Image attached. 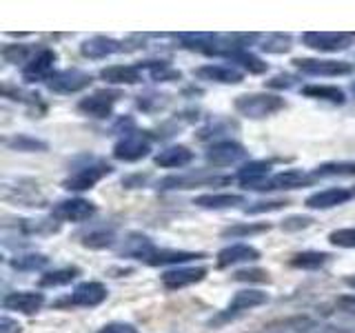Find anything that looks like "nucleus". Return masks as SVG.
<instances>
[{
	"label": "nucleus",
	"mask_w": 355,
	"mask_h": 333,
	"mask_svg": "<svg viewBox=\"0 0 355 333\" xmlns=\"http://www.w3.org/2000/svg\"><path fill=\"white\" fill-rule=\"evenodd\" d=\"M100 78L109 85H138L142 83V69L138 65H109L100 69Z\"/></svg>",
	"instance_id": "obj_23"
},
{
	"label": "nucleus",
	"mask_w": 355,
	"mask_h": 333,
	"mask_svg": "<svg viewBox=\"0 0 355 333\" xmlns=\"http://www.w3.org/2000/svg\"><path fill=\"white\" fill-rule=\"evenodd\" d=\"M302 94L306 98H313V100H324V103L331 105H344V92L340 87H333V85H306L302 87Z\"/></svg>",
	"instance_id": "obj_34"
},
{
	"label": "nucleus",
	"mask_w": 355,
	"mask_h": 333,
	"mask_svg": "<svg viewBox=\"0 0 355 333\" xmlns=\"http://www.w3.org/2000/svg\"><path fill=\"white\" fill-rule=\"evenodd\" d=\"M33 49L31 47H27V44H5L3 47V58L7 60V62H29L31 58H33Z\"/></svg>",
	"instance_id": "obj_41"
},
{
	"label": "nucleus",
	"mask_w": 355,
	"mask_h": 333,
	"mask_svg": "<svg viewBox=\"0 0 355 333\" xmlns=\"http://www.w3.org/2000/svg\"><path fill=\"white\" fill-rule=\"evenodd\" d=\"M205 278H207L205 266H175V269H169L160 275V282L164 289H169V291H178V289L202 282Z\"/></svg>",
	"instance_id": "obj_16"
},
{
	"label": "nucleus",
	"mask_w": 355,
	"mask_h": 333,
	"mask_svg": "<svg viewBox=\"0 0 355 333\" xmlns=\"http://www.w3.org/2000/svg\"><path fill=\"white\" fill-rule=\"evenodd\" d=\"M0 333H22V327L18 325V320L3 316L0 318Z\"/></svg>",
	"instance_id": "obj_51"
},
{
	"label": "nucleus",
	"mask_w": 355,
	"mask_h": 333,
	"mask_svg": "<svg viewBox=\"0 0 355 333\" xmlns=\"http://www.w3.org/2000/svg\"><path fill=\"white\" fill-rule=\"evenodd\" d=\"M114 173V166L109 162H103V160H94L89 164H83L78 166V169L69 176L64 178L62 187L67 191H87V189H94L103 178Z\"/></svg>",
	"instance_id": "obj_3"
},
{
	"label": "nucleus",
	"mask_w": 355,
	"mask_h": 333,
	"mask_svg": "<svg viewBox=\"0 0 355 333\" xmlns=\"http://www.w3.org/2000/svg\"><path fill=\"white\" fill-rule=\"evenodd\" d=\"M125 42H120L116 38H109V36H94V38H87L80 44V53L89 60H103L107 56H114L125 51Z\"/></svg>",
	"instance_id": "obj_21"
},
{
	"label": "nucleus",
	"mask_w": 355,
	"mask_h": 333,
	"mask_svg": "<svg viewBox=\"0 0 355 333\" xmlns=\"http://www.w3.org/2000/svg\"><path fill=\"white\" fill-rule=\"evenodd\" d=\"M49 264V258L44 253H20V255H14V258L9 260V266L16 271H40L44 266Z\"/></svg>",
	"instance_id": "obj_36"
},
{
	"label": "nucleus",
	"mask_w": 355,
	"mask_h": 333,
	"mask_svg": "<svg viewBox=\"0 0 355 333\" xmlns=\"http://www.w3.org/2000/svg\"><path fill=\"white\" fill-rule=\"evenodd\" d=\"M329 242L333 247H342V249H355V227L347 229H336L329 233Z\"/></svg>",
	"instance_id": "obj_42"
},
{
	"label": "nucleus",
	"mask_w": 355,
	"mask_h": 333,
	"mask_svg": "<svg viewBox=\"0 0 355 333\" xmlns=\"http://www.w3.org/2000/svg\"><path fill=\"white\" fill-rule=\"evenodd\" d=\"M133 131H136V120L129 116H122L114 125V133H125V136H129Z\"/></svg>",
	"instance_id": "obj_50"
},
{
	"label": "nucleus",
	"mask_w": 355,
	"mask_h": 333,
	"mask_svg": "<svg viewBox=\"0 0 355 333\" xmlns=\"http://www.w3.org/2000/svg\"><path fill=\"white\" fill-rule=\"evenodd\" d=\"M269 229H271L269 222H238V225H231L227 229H222L220 236L238 240V238L258 236V233H264V231H269Z\"/></svg>",
	"instance_id": "obj_35"
},
{
	"label": "nucleus",
	"mask_w": 355,
	"mask_h": 333,
	"mask_svg": "<svg viewBox=\"0 0 355 333\" xmlns=\"http://www.w3.org/2000/svg\"><path fill=\"white\" fill-rule=\"evenodd\" d=\"M3 307L7 311H18V314L33 316L44 307V293H40V291H11L3 298Z\"/></svg>",
	"instance_id": "obj_18"
},
{
	"label": "nucleus",
	"mask_w": 355,
	"mask_h": 333,
	"mask_svg": "<svg viewBox=\"0 0 355 333\" xmlns=\"http://www.w3.org/2000/svg\"><path fill=\"white\" fill-rule=\"evenodd\" d=\"M331 258H333V255L327 253V251H300V253L291 255V260H288V264H291L293 269L318 271V269H322L324 264H329Z\"/></svg>",
	"instance_id": "obj_29"
},
{
	"label": "nucleus",
	"mask_w": 355,
	"mask_h": 333,
	"mask_svg": "<svg viewBox=\"0 0 355 333\" xmlns=\"http://www.w3.org/2000/svg\"><path fill=\"white\" fill-rule=\"evenodd\" d=\"M80 244L87 249H109L116 244V229L114 227H92L80 233Z\"/></svg>",
	"instance_id": "obj_28"
},
{
	"label": "nucleus",
	"mask_w": 355,
	"mask_h": 333,
	"mask_svg": "<svg viewBox=\"0 0 355 333\" xmlns=\"http://www.w3.org/2000/svg\"><path fill=\"white\" fill-rule=\"evenodd\" d=\"M207 258V253L202 251H178V249H158L151 258L147 260L149 266H164V264H182L191 260H202Z\"/></svg>",
	"instance_id": "obj_26"
},
{
	"label": "nucleus",
	"mask_w": 355,
	"mask_h": 333,
	"mask_svg": "<svg viewBox=\"0 0 355 333\" xmlns=\"http://www.w3.org/2000/svg\"><path fill=\"white\" fill-rule=\"evenodd\" d=\"M233 129H238V122H233L229 118H214L209 120L207 125L198 131V140L200 142H209V140H218L222 136H227V133H231ZM220 142V140H218Z\"/></svg>",
	"instance_id": "obj_32"
},
{
	"label": "nucleus",
	"mask_w": 355,
	"mask_h": 333,
	"mask_svg": "<svg viewBox=\"0 0 355 333\" xmlns=\"http://www.w3.org/2000/svg\"><path fill=\"white\" fill-rule=\"evenodd\" d=\"M80 275V269L78 266H62V269H53L40 275L38 287L40 289H58V287H67L71 284L76 278Z\"/></svg>",
	"instance_id": "obj_31"
},
{
	"label": "nucleus",
	"mask_w": 355,
	"mask_h": 333,
	"mask_svg": "<svg viewBox=\"0 0 355 333\" xmlns=\"http://www.w3.org/2000/svg\"><path fill=\"white\" fill-rule=\"evenodd\" d=\"M353 198V191L349 189H342V187H331V189H322V191H315L311 194L304 205L309 209H320V211H327V209H333V207H340L344 203H349Z\"/></svg>",
	"instance_id": "obj_22"
},
{
	"label": "nucleus",
	"mask_w": 355,
	"mask_h": 333,
	"mask_svg": "<svg viewBox=\"0 0 355 333\" xmlns=\"http://www.w3.org/2000/svg\"><path fill=\"white\" fill-rule=\"evenodd\" d=\"M313 218L311 216H288V218H284L282 220V229L284 231H302V229H309L311 225H313Z\"/></svg>",
	"instance_id": "obj_46"
},
{
	"label": "nucleus",
	"mask_w": 355,
	"mask_h": 333,
	"mask_svg": "<svg viewBox=\"0 0 355 333\" xmlns=\"http://www.w3.org/2000/svg\"><path fill=\"white\" fill-rule=\"evenodd\" d=\"M295 83H297L295 76H291V74H277V76L271 78V80H266V87H271V89H291Z\"/></svg>",
	"instance_id": "obj_47"
},
{
	"label": "nucleus",
	"mask_w": 355,
	"mask_h": 333,
	"mask_svg": "<svg viewBox=\"0 0 355 333\" xmlns=\"http://www.w3.org/2000/svg\"><path fill=\"white\" fill-rule=\"evenodd\" d=\"M313 178H353L355 176V162L351 160H336V162H322L313 171Z\"/></svg>",
	"instance_id": "obj_33"
},
{
	"label": "nucleus",
	"mask_w": 355,
	"mask_h": 333,
	"mask_svg": "<svg viewBox=\"0 0 355 333\" xmlns=\"http://www.w3.org/2000/svg\"><path fill=\"white\" fill-rule=\"evenodd\" d=\"M336 305H338V309L342 311V314H347V316L355 318V293L338 298V302H336Z\"/></svg>",
	"instance_id": "obj_49"
},
{
	"label": "nucleus",
	"mask_w": 355,
	"mask_h": 333,
	"mask_svg": "<svg viewBox=\"0 0 355 333\" xmlns=\"http://www.w3.org/2000/svg\"><path fill=\"white\" fill-rule=\"evenodd\" d=\"M236 111L244 118H251V120H262V118H269L277 111H282L286 107V100L275 96V94H266V92H255V94H242L236 98L233 103Z\"/></svg>",
	"instance_id": "obj_1"
},
{
	"label": "nucleus",
	"mask_w": 355,
	"mask_h": 333,
	"mask_svg": "<svg viewBox=\"0 0 355 333\" xmlns=\"http://www.w3.org/2000/svg\"><path fill=\"white\" fill-rule=\"evenodd\" d=\"M273 162L271 160H249L247 164H242L238 173H236V180L244 187V189H253L255 185L264 182L269 178Z\"/></svg>",
	"instance_id": "obj_25"
},
{
	"label": "nucleus",
	"mask_w": 355,
	"mask_h": 333,
	"mask_svg": "<svg viewBox=\"0 0 355 333\" xmlns=\"http://www.w3.org/2000/svg\"><path fill=\"white\" fill-rule=\"evenodd\" d=\"M291 47H293V40L288 33H269V36L260 42V49L266 53H286Z\"/></svg>",
	"instance_id": "obj_39"
},
{
	"label": "nucleus",
	"mask_w": 355,
	"mask_h": 333,
	"mask_svg": "<svg viewBox=\"0 0 355 333\" xmlns=\"http://www.w3.org/2000/svg\"><path fill=\"white\" fill-rule=\"evenodd\" d=\"M96 214V205L85 198H67L55 203L51 209V218L60 222H85Z\"/></svg>",
	"instance_id": "obj_14"
},
{
	"label": "nucleus",
	"mask_w": 355,
	"mask_h": 333,
	"mask_svg": "<svg viewBox=\"0 0 355 333\" xmlns=\"http://www.w3.org/2000/svg\"><path fill=\"white\" fill-rule=\"evenodd\" d=\"M198 80H209V83H218V85H240L244 80V74L231 65H202L196 69Z\"/></svg>",
	"instance_id": "obj_20"
},
{
	"label": "nucleus",
	"mask_w": 355,
	"mask_h": 333,
	"mask_svg": "<svg viewBox=\"0 0 355 333\" xmlns=\"http://www.w3.org/2000/svg\"><path fill=\"white\" fill-rule=\"evenodd\" d=\"M158 251V247L153 244V240L149 236H144L140 231H131L127 233V238L122 240L118 253L122 258H131V260H142L147 262L151 255Z\"/></svg>",
	"instance_id": "obj_17"
},
{
	"label": "nucleus",
	"mask_w": 355,
	"mask_h": 333,
	"mask_svg": "<svg viewBox=\"0 0 355 333\" xmlns=\"http://www.w3.org/2000/svg\"><path fill=\"white\" fill-rule=\"evenodd\" d=\"M351 191H353V196H355V187H353V189H351Z\"/></svg>",
	"instance_id": "obj_54"
},
{
	"label": "nucleus",
	"mask_w": 355,
	"mask_h": 333,
	"mask_svg": "<svg viewBox=\"0 0 355 333\" xmlns=\"http://www.w3.org/2000/svg\"><path fill=\"white\" fill-rule=\"evenodd\" d=\"M149 69L151 80L155 83H169V80H180L182 74L173 69V67L166 62V60H147V62H140V69Z\"/></svg>",
	"instance_id": "obj_37"
},
{
	"label": "nucleus",
	"mask_w": 355,
	"mask_h": 333,
	"mask_svg": "<svg viewBox=\"0 0 355 333\" xmlns=\"http://www.w3.org/2000/svg\"><path fill=\"white\" fill-rule=\"evenodd\" d=\"M3 94L9 100H20V103H27V105H38L40 103V96L38 94H27V92H22V89L11 87V85H5L3 87Z\"/></svg>",
	"instance_id": "obj_44"
},
{
	"label": "nucleus",
	"mask_w": 355,
	"mask_h": 333,
	"mask_svg": "<svg viewBox=\"0 0 355 333\" xmlns=\"http://www.w3.org/2000/svg\"><path fill=\"white\" fill-rule=\"evenodd\" d=\"M205 158L209 164H214V166H231V164H238V162L247 160L249 151L244 144H240L236 140H220V142H214L207 149Z\"/></svg>",
	"instance_id": "obj_10"
},
{
	"label": "nucleus",
	"mask_w": 355,
	"mask_h": 333,
	"mask_svg": "<svg viewBox=\"0 0 355 333\" xmlns=\"http://www.w3.org/2000/svg\"><path fill=\"white\" fill-rule=\"evenodd\" d=\"M5 147L11 149V151H20V153H42L49 149V144L40 140V138H33L29 133H14V136H9L3 140Z\"/></svg>",
	"instance_id": "obj_30"
},
{
	"label": "nucleus",
	"mask_w": 355,
	"mask_h": 333,
	"mask_svg": "<svg viewBox=\"0 0 355 333\" xmlns=\"http://www.w3.org/2000/svg\"><path fill=\"white\" fill-rule=\"evenodd\" d=\"M288 205H291V203H288V200H282V198H277V200H260V203H253L249 207H244V214H247V216L271 214V211H280V209H284Z\"/></svg>",
	"instance_id": "obj_40"
},
{
	"label": "nucleus",
	"mask_w": 355,
	"mask_h": 333,
	"mask_svg": "<svg viewBox=\"0 0 355 333\" xmlns=\"http://www.w3.org/2000/svg\"><path fill=\"white\" fill-rule=\"evenodd\" d=\"M269 302V293L260 291V289H242L236 296L231 298V302L227 305L225 311H220L216 318L209 320V325H222V322H229L233 318H238L242 314H247V311L255 309V307H262Z\"/></svg>",
	"instance_id": "obj_2"
},
{
	"label": "nucleus",
	"mask_w": 355,
	"mask_h": 333,
	"mask_svg": "<svg viewBox=\"0 0 355 333\" xmlns=\"http://www.w3.org/2000/svg\"><path fill=\"white\" fill-rule=\"evenodd\" d=\"M355 36L344 31H306L302 33V44L309 49L324 51V53H338L349 49Z\"/></svg>",
	"instance_id": "obj_5"
},
{
	"label": "nucleus",
	"mask_w": 355,
	"mask_h": 333,
	"mask_svg": "<svg viewBox=\"0 0 355 333\" xmlns=\"http://www.w3.org/2000/svg\"><path fill=\"white\" fill-rule=\"evenodd\" d=\"M260 260V251L251 247V244H229L222 251H218L216 255V264L218 269H229V266H236V264H244V262H255Z\"/></svg>",
	"instance_id": "obj_19"
},
{
	"label": "nucleus",
	"mask_w": 355,
	"mask_h": 333,
	"mask_svg": "<svg viewBox=\"0 0 355 333\" xmlns=\"http://www.w3.org/2000/svg\"><path fill=\"white\" fill-rule=\"evenodd\" d=\"M247 200L240 194H202L193 198V205L200 209H233L238 205H244Z\"/></svg>",
	"instance_id": "obj_27"
},
{
	"label": "nucleus",
	"mask_w": 355,
	"mask_h": 333,
	"mask_svg": "<svg viewBox=\"0 0 355 333\" xmlns=\"http://www.w3.org/2000/svg\"><path fill=\"white\" fill-rule=\"evenodd\" d=\"M92 83H94L92 74H87L83 69H62V71H55L44 85H47V89L53 94L71 96L78 92H85Z\"/></svg>",
	"instance_id": "obj_7"
},
{
	"label": "nucleus",
	"mask_w": 355,
	"mask_h": 333,
	"mask_svg": "<svg viewBox=\"0 0 355 333\" xmlns=\"http://www.w3.org/2000/svg\"><path fill=\"white\" fill-rule=\"evenodd\" d=\"M166 103H169V96H164V94H144V96H138L136 100L138 109L142 111H158Z\"/></svg>",
	"instance_id": "obj_43"
},
{
	"label": "nucleus",
	"mask_w": 355,
	"mask_h": 333,
	"mask_svg": "<svg viewBox=\"0 0 355 333\" xmlns=\"http://www.w3.org/2000/svg\"><path fill=\"white\" fill-rule=\"evenodd\" d=\"M351 89H353V94H355V83H353V85H351Z\"/></svg>",
	"instance_id": "obj_53"
},
{
	"label": "nucleus",
	"mask_w": 355,
	"mask_h": 333,
	"mask_svg": "<svg viewBox=\"0 0 355 333\" xmlns=\"http://www.w3.org/2000/svg\"><path fill=\"white\" fill-rule=\"evenodd\" d=\"M151 151V136L142 131H133L129 136H122L114 144V158L120 162H138L142 158H147Z\"/></svg>",
	"instance_id": "obj_6"
},
{
	"label": "nucleus",
	"mask_w": 355,
	"mask_h": 333,
	"mask_svg": "<svg viewBox=\"0 0 355 333\" xmlns=\"http://www.w3.org/2000/svg\"><path fill=\"white\" fill-rule=\"evenodd\" d=\"M229 60L240 65L242 69L249 71V74H264L266 69H269V65H266L262 58H258L255 53H251L249 49H236L229 56Z\"/></svg>",
	"instance_id": "obj_38"
},
{
	"label": "nucleus",
	"mask_w": 355,
	"mask_h": 333,
	"mask_svg": "<svg viewBox=\"0 0 355 333\" xmlns=\"http://www.w3.org/2000/svg\"><path fill=\"white\" fill-rule=\"evenodd\" d=\"M96 333H138V329L129 325V322H109V325L100 327Z\"/></svg>",
	"instance_id": "obj_48"
},
{
	"label": "nucleus",
	"mask_w": 355,
	"mask_h": 333,
	"mask_svg": "<svg viewBox=\"0 0 355 333\" xmlns=\"http://www.w3.org/2000/svg\"><path fill=\"white\" fill-rule=\"evenodd\" d=\"M58 60V53L49 47H42L36 51V56L22 67V80L25 83H47L55 74L53 65Z\"/></svg>",
	"instance_id": "obj_12"
},
{
	"label": "nucleus",
	"mask_w": 355,
	"mask_h": 333,
	"mask_svg": "<svg viewBox=\"0 0 355 333\" xmlns=\"http://www.w3.org/2000/svg\"><path fill=\"white\" fill-rule=\"evenodd\" d=\"M144 180H147V176H142V173H138V176H131V178H125L122 180V187H127V189H133V187H140Z\"/></svg>",
	"instance_id": "obj_52"
},
{
	"label": "nucleus",
	"mask_w": 355,
	"mask_h": 333,
	"mask_svg": "<svg viewBox=\"0 0 355 333\" xmlns=\"http://www.w3.org/2000/svg\"><path fill=\"white\" fill-rule=\"evenodd\" d=\"M193 162V151L184 147V144H175V147H166L160 153L153 155V164L162 166V169H180Z\"/></svg>",
	"instance_id": "obj_24"
},
{
	"label": "nucleus",
	"mask_w": 355,
	"mask_h": 333,
	"mask_svg": "<svg viewBox=\"0 0 355 333\" xmlns=\"http://www.w3.org/2000/svg\"><path fill=\"white\" fill-rule=\"evenodd\" d=\"M122 98V94L118 89H100V92H94L92 96H85L80 103H78V111H83L89 118H109L111 111H114V105Z\"/></svg>",
	"instance_id": "obj_8"
},
{
	"label": "nucleus",
	"mask_w": 355,
	"mask_h": 333,
	"mask_svg": "<svg viewBox=\"0 0 355 333\" xmlns=\"http://www.w3.org/2000/svg\"><path fill=\"white\" fill-rule=\"evenodd\" d=\"M293 67L306 76H349L353 74V65L347 60H331V58H295Z\"/></svg>",
	"instance_id": "obj_9"
},
{
	"label": "nucleus",
	"mask_w": 355,
	"mask_h": 333,
	"mask_svg": "<svg viewBox=\"0 0 355 333\" xmlns=\"http://www.w3.org/2000/svg\"><path fill=\"white\" fill-rule=\"evenodd\" d=\"M315 182V178L311 171L302 169H286L271 178H266L264 182L255 185L253 191H293V189H304Z\"/></svg>",
	"instance_id": "obj_4"
},
{
	"label": "nucleus",
	"mask_w": 355,
	"mask_h": 333,
	"mask_svg": "<svg viewBox=\"0 0 355 333\" xmlns=\"http://www.w3.org/2000/svg\"><path fill=\"white\" fill-rule=\"evenodd\" d=\"M107 298H109V289L103 282L87 280V282L78 284L73 289V293L67 298V300H60V302H55V307H64V305H73V307H98V305H103Z\"/></svg>",
	"instance_id": "obj_13"
},
{
	"label": "nucleus",
	"mask_w": 355,
	"mask_h": 333,
	"mask_svg": "<svg viewBox=\"0 0 355 333\" xmlns=\"http://www.w3.org/2000/svg\"><path fill=\"white\" fill-rule=\"evenodd\" d=\"M233 280L238 282H269V271H262V269H242L233 273Z\"/></svg>",
	"instance_id": "obj_45"
},
{
	"label": "nucleus",
	"mask_w": 355,
	"mask_h": 333,
	"mask_svg": "<svg viewBox=\"0 0 355 333\" xmlns=\"http://www.w3.org/2000/svg\"><path fill=\"white\" fill-rule=\"evenodd\" d=\"M280 333H355V329L333 325L327 320L315 318H291L280 325Z\"/></svg>",
	"instance_id": "obj_15"
},
{
	"label": "nucleus",
	"mask_w": 355,
	"mask_h": 333,
	"mask_svg": "<svg viewBox=\"0 0 355 333\" xmlns=\"http://www.w3.org/2000/svg\"><path fill=\"white\" fill-rule=\"evenodd\" d=\"M231 176H207V173H187V176H166L158 182L160 189H196V187H225L231 185Z\"/></svg>",
	"instance_id": "obj_11"
}]
</instances>
